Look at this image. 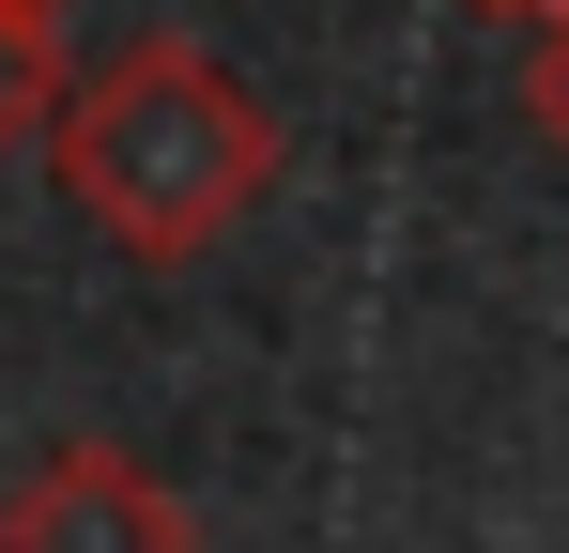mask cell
<instances>
[{
    "label": "cell",
    "instance_id": "obj_1",
    "mask_svg": "<svg viewBox=\"0 0 569 553\" xmlns=\"http://www.w3.org/2000/svg\"><path fill=\"white\" fill-rule=\"evenodd\" d=\"M278 154H292L278 108L231 78L216 47H186V31H154L108 78H78L62 92V139H47L78 231L123 247V262H200L216 231H247L278 200Z\"/></svg>",
    "mask_w": 569,
    "mask_h": 553
},
{
    "label": "cell",
    "instance_id": "obj_2",
    "mask_svg": "<svg viewBox=\"0 0 569 553\" xmlns=\"http://www.w3.org/2000/svg\"><path fill=\"white\" fill-rule=\"evenodd\" d=\"M0 553H186V507L123 446H47L31 492H0Z\"/></svg>",
    "mask_w": 569,
    "mask_h": 553
},
{
    "label": "cell",
    "instance_id": "obj_3",
    "mask_svg": "<svg viewBox=\"0 0 569 553\" xmlns=\"http://www.w3.org/2000/svg\"><path fill=\"white\" fill-rule=\"evenodd\" d=\"M47 16H62V0H0V170L47 154V139H62V92H78V62H62Z\"/></svg>",
    "mask_w": 569,
    "mask_h": 553
},
{
    "label": "cell",
    "instance_id": "obj_4",
    "mask_svg": "<svg viewBox=\"0 0 569 553\" xmlns=\"http://www.w3.org/2000/svg\"><path fill=\"white\" fill-rule=\"evenodd\" d=\"M523 108L569 139V16H539V62H523Z\"/></svg>",
    "mask_w": 569,
    "mask_h": 553
},
{
    "label": "cell",
    "instance_id": "obj_5",
    "mask_svg": "<svg viewBox=\"0 0 569 553\" xmlns=\"http://www.w3.org/2000/svg\"><path fill=\"white\" fill-rule=\"evenodd\" d=\"M492 16H569V0H492Z\"/></svg>",
    "mask_w": 569,
    "mask_h": 553
}]
</instances>
